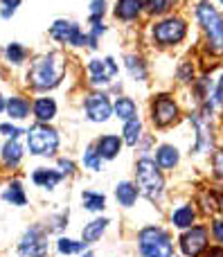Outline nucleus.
Segmentation results:
<instances>
[{
	"instance_id": "nucleus-1",
	"label": "nucleus",
	"mask_w": 223,
	"mask_h": 257,
	"mask_svg": "<svg viewBox=\"0 0 223 257\" xmlns=\"http://www.w3.org/2000/svg\"><path fill=\"white\" fill-rule=\"evenodd\" d=\"M63 68H66V63H63L61 54H57V52L43 54V57L32 61V68H30V72H27V79H30V84L39 90L54 88V86L61 81Z\"/></svg>"
},
{
	"instance_id": "nucleus-28",
	"label": "nucleus",
	"mask_w": 223,
	"mask_h": 257,
	"mask_svg": "<svg viewBox=\"0 0 223 257\" xmlns=\"http://www.w3.org/2000/svg\"><path fill=\"white\" fill-rule=\"evenodd\" d=\"M140 128H142V124H140L138 120L126 122V126H124V142H126V145H135V142H138Z\"/></svg>"
},
{
	"instance_id": "nucleus-43",
	"label": "nucleus",
	"mask_w": 223,
	"mask_h": 257,
	"mask_svg": "<svg viewBox=\"0 0 223 257\" xmlns=\"http://www.w3.org/2000/svg\"><path fill=\"white\" fill-rule=\"evenodd\" d=\"M221 3H223V0H221Z\"/></svg>"
},
{
	"instance_id": "nucleus-15",
	"label": "nucleus",
	"mask_w": 223,
	"mask_h": 257,
	"mask_svg": "<svg viewBox=\"0 0 223 257\" xmlns=\"http://www.w3.org/2000/svg\"><path fill=\"white\" fill-rule=\"evenodd\" d=\"M106 226H108V219H95V221H90L88 226L81 230V239H84V244H95V241L104 235Z\"/></svg>"
},
{
	"instance_id": "nucleus-26",
	"label": "nucleus",
	"mask_w": 223,
	"mask_h": 257,
	"mask_svg": "<svg viewBox=\"0 0 223 257\" xmlns=\"http://www.w3.org/2000/svg\"><path fill=\"white\" fill-rule=\"evenodd\" d=\"M81 201H84L86 210H104V205H106L104 194H95V192H84V194H81Z\"/></svg>"
},
{
	"instance_id": "nucleus-34",
	"label": "nucleus",
	"mask_w": 223,
	"mask_h": 257,
	"mask_svg": "<svg viewBox=\"0 0 223 257\" xmlns=\"http://www.w3.org/2000/svg\"><path fill=\"white\" fill-rule=\"evenodd\" d=\"M18 5H21V0H3V12H0V16H3V18H9L14 12H16Z\"/></svg>"
},
{
	"instance_id": "nucleus-42",
	"label": "nucleus",
	"mask_w": 223,
	"mask_h": 257,
	"mask_svg": "<svg viewBox=\"0 0 223 257\" xmlns=\"http://www.w3.org/2000/svg\"><path fill=\"white\" fill-rule=\"evenodd\" d=\"M84 257H95L93 253H84Z\"/></svg>"
},
{
	"instance_id": "nucleus-18",
	"label": "nucleus",
	"mask_w": 223,
	"mask_h": 257,
	"mask_svg": "<svg viewBox=\"0 0 223 257\" xmlns=\"http://www.w3.org/2000/svg\"><path fill=\"white\" fill-rule=\"evenodd\" d=\"M21 156H23V147L18 142V138H9V142L3 147V163L7 167H14V165H18Z\"/></svg>"
},
{
	"instance_id": "nucleus-22",
	"label": "nucleus",
	"mask_w": 223,
	"mask_h": 257,
	"mask_svg": "<svg viewBox=\"0 0 223 257\" xmlns=\"http://www.w3.org/2000/svg\"><path fill=\"white\" fill-rule=\"evenodd\" d=\"M7 113L14 120H23V117H27V113H30V104L23 97H12L7 102Z\"/></svg>"
},
{
	"instance_id": "nucleus-30",
	"label": "nucleus",
	"mask_w": 223,
	"mask_h": 257,
	"mask_svg": "<svg viewBox=\"0 0 223 257\" xmlns=\"http://www.w3.org/2000/svg\"><path fill=\"white\" fill-rule=\"evenodd\" d=\"M7 59L12 63H23V59H25V50H23L18 43H9L7 45Z\"/></svg>"
},
{
	"instance_id": "nucleus-38",
	"label": "nucleus",
	"mask_w": 223,
	"mask_h": 257,
	"mask_svg": "<svg viewBox=\"0 0 223 257\" xmlns=\"http://www.w3.org/2000/svg\"><path fill=\"white\" fill-rule=\"evenodd\" d=\"M59 165L63 167V174H72V172H75V165H72L70 160H59Z\"/></svg>"
},
{
	"instance_id": "nucleus-25",
	"label": "nucleus",
	"mask_w": 223,
	"mask_h": 257,
	"mask_svg": "<svg viewBox=\"0 0 223 257\" xmlns=\"http://www.w3.org/2000/svg\"><path fill=\"white\" fill-rule=\"evenodd\" d=\"M57 248L61 255H75V253H81L86 248L84 241H75V239H68V237H61L57 241Z\"/></svg>"
},
{
	"instance_id": "nucleus-33",
	"label": "nucleus",
	"mask_w": 223,
	"mask_h": 257,
	"mask_svg": "<svg viewBox=\"0 0 223 257\" xmlns=\"http://www.w3.org/2000/svg\"><path fill=\"white\" fill-rule=\"evenodd\" d=\"M201 203H203V210H205V212H214V210L219 208V203H216L214 194H210V196H207V192H203V196H201Z\"/></svg>"
},
{
	"instance_id": "nucleus-39",
	"label": "nucleus",
	"mask_w": 223,
	"mask_h": 257,
	"mask_svg": "<svg viewBox=\"0 0 223 257\" xmlns=\"http://www.w3.org/2000/svg\"><path fill=\"white\" fill-rule=\"evenodd\" d=\"M216 102L223 104V77L219 79V86H216Z\"/></svg>"
},
{
	"instance_id": "nucleus-2",
	"label": "nucleus",
	"mask_w": 223,
	"mask_h": 257,
	"mask_svg": "<svg viewBox=\"0 0 223 257\" xmlns=\"http://www.w3.org/2000/svg\"><path fill=\"white\" fill-rule=\"evenodd\" d=\"M135 178H138V192H142L147 199L156 201L162 194L165 181H162V174L153 160H149V158L140 160L135 165Z\"/></svg>"
},
{
	"instance_id": "nucleus-4",
	"label": "nucleus",
	"mask_w": 223,
	"mask_h": 257,
	"mask_svg": "<svg viewBox=\"0 0 223 257\" xmlns=\"http://www.w3.org/2000/svg\"><path fill=\"white\" fill-rule=\"evenodd\" d=\"M27 147L34 156H54L59 149V133L45 124H36L27 131Z\"/></svg>"
},
{
	"instance_id": "nucleus-20",
	"label": "nucleus",
	"mask_w": 223,
	"mask_h": 257,
	"mask_svg": "<svg viewBox=\"0 0 223 257\" xmlns=\"http://www.w3.org/2000/svg\"><path fill=\"white\" fill-rule=\"evenodd\" d=\"M115 196L124 208H131L135 203V199H138V187L131 185V183H120L115 190Z\"/></svg>"
},
{
	"instance_id": "nucleus-12",
	"label": "nucleus",
	"mask_w": 223,
	"mask_h": 257,
	"mask_svg": "<svg viewBox=\"0 0 223 257\" xmlns=\"http://www.w3.org/2000/svg\"><path fill=\"white\" fill-rule=\"evenodd\" d=\"M88 70H90V77H93V84H108L111 77L117 72V66L111 57L108 59H93L88 63Z\"/></svg>"
},
{
	"instance_id": "nucleus-17",
	"label": "nucleus",
	"mask_w": 223,
	"mask_h": 257,
	"mask_svg": "<svg viewBox=\"0 0 223 257\" xmlns=\"http://www.w3.org/2000/svg\"><path fill=\"white\" fill-rule=\"evenodd\" d=\"M34 115L39 117V122H50L57 115V104L50 97H41L34 102Z\"/></svg>"
},
{
	"instance_id": "nucleus-9",
	"label": "nucleus",
	"mask_w": 223,
	"mask_h": 257,
	"mask_svg": "<svg viewBox=\"0 0 223 257\" xmlns=\"http://www.w3.org/2000/svg\"><path fill=\"white\" fill-rule=\"evenodd\" d=\"M50 34H52L57 41H61V43H72V45L88 43V36L81 34L79 25L72 21H57L52 25V30H50Z\"/></svg>"
},
{
	"instance_id": "nucleus-24",
	"label": "nucleus",
	"mask_w": 223,
	"mask_h": 257,
	"mask_svg": "<svg viewBox=\"0 0 223 257\" xmlns=\"http://www.w3.org/2000/svg\"><path fill=\"white\" fill-rule=\"evenodd\" d=\"M3 199H5V201H9L12 205H25V203H27L25 192H23V187H21V183H18V181H14L12 185H9L7 190H5Z\"/></svg>"
},
{
	"instance_id": "nucleus-6",
	"label": "nucleus",
	"mask_w": 223,
	"mask_h": 257,
	"mask_svg": "<svg viewBox=\"0 0 223 257\" xmlns=\"http://www.w3.org/2000/svg\"><path fill=\"white\" fill-rule=\"evenodd\" d=\"M18 253L25 257H45L48 255V237H45L43 228L32 226L30 230L23 235L21 244H18Z\"/></svg>"
},
{
	"instance_id": "nucleus-16",
	"label": "nucleus",
	"mask_w": 223,
	"mask_h": 257,
	"mask_svg": "<svg viewBox=\"0 0 223 257\" xmlns=\"http://www.w3.org/2000/svg\"><path fill=\"white\" fill-rule=\"evenodd\" d=\"M140 9H142V0H117L115 14L122 21H133L140 14Z\"/></svg>"
},
{
	"instance_id": "nucleus-40",
	"label": "nucleus",
	"mask_w": 223,
	"mask_h": 257,
	"mask_svg": "<svg viewBox=\"0 0 223 257\" xmlns=\"http://www.w3.org/2000/svg\"><path fill=\"white\" fill-rule=\"evenodd\" d=\"M205 257H223V248H210L205 253Z\"/></svg>"
},
{
	"instance_id": "nucleus-31",
	"label": "nucleus",
	"mask_w": 223,
	"mask_h": 257,
	"mask_svg": "<svg viewBox=\"0 0 223 257\" xmlns=\"http://www.w3.org/2000/svg\"><path fill=\"white\" fill-rule=\"evenodd\" d=\"M169 3L171 0H147V7H149V12H153V14H162L169 9Z\"/></svg>"
},
{
	"instance_id": "nucleus-8",
	"label": "nucleus",
	"mask_w": 223,
	"mask_h": 257,
	"mask_svg": "<svg viewBox=\"0 0 223 257\" xmlns=\"http://www.w3.org/2000/svg\"><path fill=\"white\" fill-rule=\"evenodd\" d=\"M180 248L187 257H198L207 248V228L196 226L180 237Z\"/></svg>"
},
{
	"instance_id": "nucleus-11",
	"label": "nucleus",
	"mask_w": 223,
	"mask_h": 257,
	"mask_svg": "<svg viewBox=\"0 0 223 257\" xmlns=\"http://www.w3.org/2000/svg\"><path fill=\"white\" fill-rule=\"evenodd\" d=\"M86 113H88V117L93 122H106L111 117V102H108V97L99 93L90 95L86 99Z\"/></svg>"
},
{
	"instance_id": "nucleus-5",
	"label": "nucleus",
	"mask_w": 223,
	"mask_h": 257,
	"mask_svg": "<svg viewBox=\"0 0 223 257\" xmlns=\"http://www.w3.org/2000/svg\"><path fill=\"white\" fill-rule=\"evenodd\" d=\"M196 14H198V21L203 23V27L207 32L210 48L214 52H223V18L219 16V12L210 3H201Z\"/></svg>"
},
{
	"instance_id": "nucleus-23",
	"label": "nucleus",
	"mask_w": 223,
	"mask_h": 257,
	"mask_svg": "<svg viewBox=\"0 0 223 257\" xmlns=\"http://www.w3.org/2000/svg\"><path fill=\"white\" fill-rule=\"evenodd\" d=\"M135 102L133 99H129V97H120L115 102V113H117V117L120 120H126V122H131V120H135Z\"/></svg>"
},
{
	"instance_id": "nucleus-7",
	"label": "nucleus",
	"mask_w": 223,
	"mask_h": 257,
	"mask_svg": "<svg viewBox=\"0 0 223 257\" xmlns=\"http://www.w3.org/2000/svg\"><path fill=\"white\" fill-rule=\"evenodd\" d=\"M185 32H187V27L180 18H169V21H162L153 27V39L162 45H174L185 39Z\"/></svg>"
},
{
	"instance_id": "nucleus-32",
	"label": "nucleus",
	"mask_w": 223,
	"mask_h": 257,
	"mask_svg": "<svg viewBox=\"0 0 223 257\" xmlns=\"http://www.w3.org/2000/svg\"><path fill=\"white\" fill-rule=\"evenodd\" d=\"M104 5H106V0H93V5H90V18H93V23H99V18L104 14Z\"/></svg>"
},
{
	"instance_id": "nucleus-27",
	"label": "nucleus",
	"mask_w": 223,
	"mask_h": 257,
	"mask_svg": "<svg viewBox=\"0 0 223 257\" xmlns=\"http://www.w3.org/2000/svg\"><path fill=\"white\" fill-rule=\"evenodd\" d=\"M126 68H129V72L135 77V79H144V77H147V68H144L142 59H138V57L126 59Z\"/></svg>"
},
{
	"instance_id": "nucleus-29",
	"label": "nucleus",
	"mask_w": 223,
	"mask_h": 257,
	"mask_svg": "<svg viewBox=\"0 0 223 257\" xmlns=\"http://www.w3.org/2000/svg\"><path fill=\"white\" fill-rule=\"evenodd\" d=\"M84 165L86 167H90V169H102V156L97 154V149L90 147V149L86 151L84 154Z\"/></svg>"
},
{
	"instance_id": "nucleus-21",
	"label": "nucleus",
	"mask_w": 223,
	"mask_h": 257,
	"mask_svg": "<svg viewBox=\"0 0 223 257\" xmlns=\"http://www.w3.org/2000/svg\"><path fill=\"white\" fill-rule=\"evenodd\" d=\"M194 217H196V212H194L192 205H183L171 214V221H174L176 228H189L194 223Z\"/></svg>"
},
{
	"instance_id": "nucleus-19",
	"label": "nucleus",
	"mask_w": 223,
	"mask_h": 257,
	"mask_svg": "<svg viewBox=\"0 0 223 257\" xmlns=\"http://www.w3.org/2000/svg\"><path fill=\"white\" fill-rule=\"evenodd\" d=\"M156 163H158V167H165V169L174 167V165L178 163V149H176V147H169V145L160 147L156 154Z\"/></svg>"
},
{
	"instance_id": "nucleus-41",
	"label": "nucleus",
	"mask_w": 223,
	"mask_h": 257,
	"mask_svg": "<svg viewBox=\"0 0 223 257\" xmlns=\"http://www.w3.org/2000/svg\"><path fill=\"white\" fill-rule=\"evenodd\" d=\"M3 108H7V104H5V99H3V95H0V111H3Z\"/></svg>"
},
{
	"instance_id": "nucleus-36",
	"label": "nucleus",
	"mask_w": 223,
	"mask_h": 257,
	"mask_svg": "<svg viewBox=\"0 0 223 257\" xmlns=\"http://www.w3.org/2000/svg\"><path fill=\"white\" fill-rule=\"evenodd\" d=\"M212 232H214L216 241H221V244H223V221H221V219L212 223Z\"/></svg>"
},
{
	"instance_id": "nucleus-3",
	"label": "nucleus",
	"mask_w": 223,
	"mask_h": 257,
	"mask_svg": "<svg viewBox=\"0 0 223 257\" xmlns=\"http://www.w3.org/2000/svg\"><path fill=\"white\" fill-rule=\"evenodd\" d=\"M140 241V253L144 257H171L174 255V244H171L169 235L160 228H144L138 237Z\"/></svg>"
},
{
	"instance_id": "nucleus-37",
	"label": "nucleus",
	"mask_w": 223,
	"mask_h": 257,
	"mask_svg": "<svg viewBox=\"0 0 223 257\" xmlns=\"http://www.w3.org/2000/svg\"><path fill=\"white\" fill-rule=\"evenodd\" d=\"M0 131L7 133L9 138H18V133H23L21 128H16V126H12V124H0Z\"/></svg>"
},
{
	"instance_id": "nucleus-13",
	"label": "nucleus",
	"mask_w": 223,
	"mask_h": 257,
	"mask_svg": "<svg viewBox=\"0 0 223 257\" xmlns=\"http://www.w3.org/2000/svg\"><path fill=\"white\" fill-rule=\"evenodd\" d=\"M120 147H122V142H120V138L117 136H104V138H99L97 140V154L102 156V158H115L117 154H120Z\"/></svg>"
},
{
	"instance_id": "nucleus-35",
	"label": "nucleus",
	"mask_w": 223,
	"mask_h": 257,
	"mask_svg": "<svg viewBox=\"0 0 223 257\" xmlns=\"http://www.w3.org/2000/svg\"><path fill=\"white\" fill-rule=\"evenodd\" d=\"M212 165H214V174H216V176L223 178V149L214 154V158H212Z\"/></svg>"
},
{
	"instance_id": "nucleus-14",
	"label": "nucleus",
	"mask_w": 223,
	"mask_h": 257,
	"mask_svg": "<svg viewBox=\"0 0 223 257\" xmlns=\"http://www.w3.org/2000/svg\"><path fill=\"white\" fill-rule=\"evenodd\" d=\"M61 176L63 174H59V172H54V169H36L34 174H32V181L36 183V185H41V187H48V190H54V187L59 185V181H61Z\"/></svg>"
},
{
	"instance_id": "nucleus-10",
	"label": "nucleus",
	"mask_w": 223,
	"mask_h": 257,
	"mask_svg": "<svg viewBox=\"0 0 223 257\" xmlns=\"http://www.w3.org/2000/svg\"><path fill=\"white\" fill-rule=\"evenodd\" d=\"M151 113H153V122H156L158 126H167L171 124V122L178 117V106H176L174 99H169L167 95H160V97L153 102L151 106Z\"/></svg>"
}]
</instances>
